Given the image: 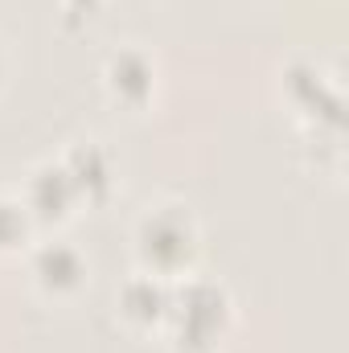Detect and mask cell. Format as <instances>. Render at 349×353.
<instances>
[{
	"instance_id": "3957f363",
	"label": "cell",
	"mask_w": 349,
	"mask_h": 353,
	"mask_svg": "<svg viewBox=\"0 0 349 353\" xmlns=\"http://www.w3.org/2000/svg\"><path fill=\"white\" fill-rule=\"evenodd\" d=\"M283 90H288L292 107L304 111V115L317 123V132H321V128L333 132V136L341 132V90L333 87L317 66H308V62L288 66V70H283Z\"/></svg>"
},
{
	"instance_id": "9c48e42d",
	"label": "cell",
	"mask_w": 349,
	"mask_h": 353,
	"mask_svg": "<svg viewBox=\"0 0 349 353\" xmlns=\"http://www.w3.org/2000/svg\"><path fill=\"white\" fill-rule=\"evenodd\" d=\"M25 234H29V210H25V201H12V197L0 193V251L21 247Z\"/></svg>"
},
{
	"instance_id": "8992f818",
	"label": "cell",
	"mask_w": 349,
	"mask_h": 353,
	"mask_svg": "<svg viewBox=\"0 0 349 353\" xmlns=\"http://www.w3.org/2000/svg\"><path fill=\"white\" fill-rule=\"evenodd\" d=\"M29 271H33V279H37L41 292L66 296V292H74L87 279V259L70 243H41L33 251V259H29Z\"/></svg>"
},
{
	"instance_id": "ba28073f",
	"label": "cell",
	"mask_w": 349,
	"mask_h": 353,
	"mask_svg": "<svg viewBox=\"0 0 349 353\" xmlns=\"http://www.w3.org/2000/svg\"><path fill=\"white\" fill-rule=\"evenodd\" d=\"M62 165H66V173L74 181L79 197H87V201L107 197V189H111V161H107V152L99 144H90V140L87 144H74Z\"/></svg>"
},
{
	"instance_id": "7a4b0ae2",
	"label": "cell",
	"mask_w": 349,
	"mask_h": 353,
	"mask_svg": "<svg viewBox=\"0 0 349 353\" xmlns=\"http://www.w3.org/2000/svg\"><path fill=\"white\" fill-rule=\"evenodd\" d=\"M136 255L152 275H181L197 255V226L185 205H152L136 226Z\"/></svg>"
},
{
	"instance_id": "6da1fadb",
	"label": "cell",
	"mask_w": 349,
	"mask_h": 353,
	"mask_svg": "<svg viewBox=\"0 0 349 353\" xmlns=\"http://www.w3.org/2000/svg\"><path fill=\"white\" fill-rule=\"evenodd\" d=\"M169 333L177 353H214L230 325V296L222 283L185 279L169 292Z\"/></svg>"
},
{
	"instance_id": "5b68a950",
	"label": "cell",
	"mask_w": 349,
	"mask_h": 353,
	"mask_svg": "<svg viewBox=\"0 0 349 353\" xmlns=\"http://www.w3.org/2000/svg\"><path fill=\"white\" fill-rule=\"evenodd\" d=\"M103 83L115 103L123 107H144L157 90V62L144 50H119L103 66Z\"/></svg>"
},
{
	"instance_id": "52a82bcc",
	"label": "cell",
	"mask_w": 349,
	"mask_h": 353,
	"mask_svg": "<svg viewBox=\"0 0 349 353\" xmlns=\"http://www.w3.org/2000/svg\"><path fill=\"white\" fill-rule=\"evenodd\" d=\"M119 312H123L132 325H140V329L165 325V316H169V288H165V275H152V271L132 275V279L119 288Z\"/></svg>"
},
{
	"instance_id": "277c9868",
	"label": "cell",
	"mask_w": 349,
	"mask_h": 353,
	"mask_svg": "<svg viewBox=\"0 0 349 353\" xmlns=\"http://www.w3.org/2000/svg\"><path fill=\"white\" fill-rule=\"evenodd\" d=\"M74 201H79V189H74V181H70L62 161H46V165L33 169L29 185H25V210H29V218L58 222V218L70 214Z\"/></svg>"
},
{
	"instance_id": "30bf717a",
	"label": "cell",
	"mask_w": 349,
	"mask_h": 353,
	"mask_svg": "<svg viewBox=\"0 0 349 353\" xmlns=\"http://www.w3.org/2000/svg\"><path fill=\"white\" fill-rule=\"evenodd\" d=\"M99 8H103V0H62L66 21H90Z\"/></svg>"
}]
</instances>
